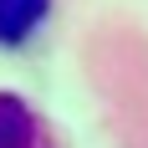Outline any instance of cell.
Returning <instances> with one entry per match:
<instances>
[{
	"label": "cell",
	"instance_id": "obj_1",
	"mask_svg": "<svg viewBox=\"0 0 148 148\" xmlns=\"http://www.w3.org/2000/svg\"><path fill=\"white\" fill-rule=\"evenodd\" d=\"M0 148H51L41 123L15 92H0Z\"/></svg>",
	"mask_w": 148,
	"mask_h": 148
},
{
	"label": "cell",
	"instance_id": "obj_2",
	"mask_svg": "<svg viewBox=\"0 0 148 148\" xmlns=\"http://www.w3.org/2000/svg\"><path fill=\"white\" fill-rule=\"evenodd\" d=\"M51 0H0V46H26L46 26Z\"/></svg>",
	"mask_w": 148,
	"mask_h": 148
}]
</instances>
